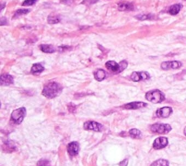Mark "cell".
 I'll use <instances>...</instances> for the list:
<instances>
[{"mask_svg":"<svg viewBox=\"0 0 186 166\" xmlns=\"http://www.w3.org/2000/svg\"><path fill=\"white\" fill-rule=\"evenodd\" d=\"M62 89V87L60 84L52 82L45 85L43 89L42 95L48 99H53L60 94Z\"/></svg>","mask_w":186,"mask_h":166,"instance_id":"obj_1","label":"cell"},{"mask_svg":"<svg viewBox=\"0 0 186 166\" xmlns=\"http://www.w3.org/2000/svg\"><path fill=\"white\" fill-rule=\"evenodd\" d=\"M145 99L154 104H158V103L162 102L165 99V97L163 92H161L160 90H153L147 92L145 95Z\"/></svg>","mask_w":186,"mask_h":166,"instance_id":"obj_2","label":"cell"},{"mask_svg":"<svg viewBox=\"0 0 186 166\" xmlns=\"http://www.w3.org/2000/svg\"><path fill=\"white\" fill-rule=\"evenodd\" d=\"M150 130L152 132L159 134H166L168 133L172 130V127L169 124H160L157 123L151 125Z\"/></svg>","mask_w":186,"mask_h":166,"instance_id":"obj_3","label":"cell"},{"mask_svg":"<svg viewBox=\"0 0 186 166\" xmlns=\"http://www.w3.org/2000/svg\"><path fill=\"white\" fill-rule=\"evenodd\" d=\"M26 113V109L23 107L19 108V109L14 110L12 112L11 119L15 124H20L23 120Z\"/></svg>","mask_w":186,"mask_h":166,"instance_id":"obj_4","label":"cell"},{"mask_svg":"<svg viewBox=\"0 0 186 166\" xmlns=\"http://www.w3.org/2000/svg\"><path fill=\"white\" fill-rule=\"evenodd\" d=\"M182 64L180 61H166L163 62L161 64V69L164 70H169V69H177L181 67Z\"/></svg>","mask_w":186,"mask_h":166,"instance_id":"obj_5","label":"cell"},{"mask_svg":"<svg viewBox=\"0 0 186 166\" xmlns=\"http://www.w3.org/2000/svg\"><path fill=\"white\" fill-rule=\"evenodd\" d=\"M131 80L134 82H139L140 80H145L150 78V75L148 72L145 71H140V72H137L135 71L130 76Z\"/></svg>","mask_w":186,"mask_h":166,"instance_id":"obj_6","label":"cell"},{"mask_svg":"<svg viewBox=\"0 0 186 166\" xmlns=\"http://www.w3.org/2000/svg\"><path fill=\"white\" fill-rule=\"evenodd\" d=\"M168 145V139L166 137H159L154 141L153 146L155 149H161Z\"/></svg>","mask_w":186,"mask_h":166,"instance_id":"obj_7","label":"cell"},{"mask_svg":"<svg viewBox=\"0 0 186 166\" xmlns=\"http://www.w3.org/2000/svg\"><path fill=\"white\" fill-rule=\"evenodd\" d=\"M85 130H92L94 131H101L103 129V125L98 122L94 121H88L85 122L84 125Z\"/></svg>","mask_w":186,"mask_h":166,"instance_id":"obj_8","label":"cell"},{"mask_svg":"<svg viewBox=\"0 0 186 166\" xmlns=\"http://www.w3.org/2000/svg\"><path fill=\"white\" fill-rule=\"evenodd\" d=\"M172 113V109L171 107H168V106L161 108L157 111V117L161 118L169 117Z\"/></svg>","mask_w":186,"mask_h":166,"instance_id":"obj_9","label":"cell"},{"mask_svg":"<svg viewBox=\"0 0 186 166\" xmlns=\"http://www.w3.org/2000/svg\"><path fill=\"white\" fill-rule=\"evenodd\" d=\"M79 151V144L77 142H71L68 145V152L71 156L78 155Z\"/></svg>","mask_w":186,"mask_h":166,"instance_id":"obj_10","label":"cell"},{"mask_svg":"<svg viewBox=\"0 0 186 166\" xmlns=\"http://www.w3.org/2000/svg\"><path fill=\"white\" fill-rule=\"evenodd\" d=\"M147 106V104H145V103L138 102V101H136V102H132V103H129V104L124 105V107L127 109H140V108L145 107V106Z\"/></svg>","mask_w":186,"mask_h":166,"instance_id":"obj_11","label":"cell"},{"mask_svg":"<svg viewBox=\"0 0 186 166\" xmlns=\"http://www.w3.org/2000/svg\"><path fill=\"white\" fill-rule=\"evenodd\" d=\"M106 66L107 69L110 70L111 71L114 73H119V64H116L115 61H110L106 64Z\"/></svg>","mask_w":186,"mask_h":166,"instance_id":"obj_12","label":"cell"},{"mask_svg":"<svg viewBox=\"0 0 186 166\" xmlns=\"http://www.w3.org/2000/svg\"><path fill=\"white\" fill-rule=\"evenodd\" d=\"M13 84V77L9 74H2L1 76V85H10Z\"/></svg>","mask_w":186,"mask_h":166,"instance_id":"obj_13","label":"cell"},{"mask_svg":"<svg viewBox=\"0 0 186 166\" xmlns=\"http://www.w3.org/2000/svg\"><path fill=\"white\" fill-rule=\"evenodd\" d=\"M118 9L120 11H127V10H132L133 9H134V7H133V5L130 4V3L122 2L119 3Z\"/></svg>","mask_w":186,"mask_h":166,"instance_id":"obj_14","label":"cell"},{"mask_svg":"<svg viewBox=\"0 0 186 166\" xmlns=\"http://www.w3.org/2000/svg\"><path fill=\"white\" fill-rule=\"evenodd\" d=\"M106 77V72L103 69H98L95 72V78L98 81H102Z\"/></svg>","mask_w":186,"mask_h":166,"instance_id":"obj_15","label":"cell"},{"mask_svg":"<svg viewBox=\"0 0 186 166\" xmlns=\"http://www.w3.org/2000/svg\"><path fill=\"white\" fill-rule=\"evenodd\" d=\"M44 69H45V68L43 67L42 65H41L40 64H36L33 65L32 68H31V72L34 74H38L42 72Z\"/></svg>","mask_w":186,"mask_h":166,"instance_id":"obj_16","label":"cell"},{"mask_svg":"<svg viewBox=\"0 0 186 166\" xmlns=\"http://www.w3.org/2000/svg\"><path fill=\"white\" fill-rule=\"evenodd\" d=\"M40 49L44 52L46 53H52L55 51V49L50 45H40Z\"/></svg>","mask_w":186,"mask_h":166,"instance_id":"obj_17","label":"cell"},{"mask_svg":"<svg viewBox=\"0 0 186 166\" xmlns=\"http://www.w3.org/2000/svg\"><path fill=\"white\" fill-rule=\"evenodd\" d=\"M180 9H181V5L180 4H176L170 7L169 10V13L172 15H177L179 12H180Z\"/></svg>","mask_w":186,"mask_h":166,"instance_id":"obj_18","label":"cell"},{"mask_svg":"<svg viewBox=\"0 0 186 166\" xmlns=\"http://www.w3.org/2000/svg\"><path fill=\"white\" fill-rule=\"evenodd\" d=\"M48 23L50 24H55L60 21V17L58 15H49L48 18H47Z\"/></svg>","mask_w":186,"mask_h":166,"instance_id":"obj_19","label":"cell"},{"mask_svg":"<svg viewBox=\"0 0 186 166\" xmlns=\"http://www.w3.org/2000/svg\"><path fill=\"white\" fill-rule=\"evenodd\" d=\"M129 136L132 138H134V139H140L142 136L141 132L138 129H132L129 130Z\"/></svg>","mask_w":186,"mask_h":166,"instance_id":"obj_20","label":"cell"},{"mask_svg":"<svg viewBox=\"0 0 186 166\" xmlns=\"http://www.w3.org/2000/svg\"><path fill=\"white\" fill-rule=\"evenodd\" d=\"M151 166H169V162L166 160L160 159L154 162Z\"/></svg>","mask_w":186,"mask_h":166,"instance_id":"obj_21","label":"cell"},{"mask_svg":"<svg viewBox=\"0 0 186 166\" xmlns=\"http://www.w3.org/2000/svg\"><path fill=\"white\" fill-rule=\"evenodd\" d=\"M29 12H30L29 10H17L16 12H15V15H14V17H16L20 16V15H25V14L29 13Z\"/></svg>","mask_w":186,"mask_h":166,"instance_id":"obj_22","label":"cell"},{"mask_svg":"<svg viewBox=\"0 0 186 166\" xmlns=\"http://www.w3.org/2000/svg\"><path fill=\"white\" fill-rule=\"evenodd\" d=\"M119 73L122 72V71H124V69L127 68V66L128 65L127 62L126 61H123L122 62L119 63Z\"/></svg>","mask_w":186,"mask_h":166,"instance_id":"obj_23","label":"cell"},{"mask_svg":"<svg viewBox=\"0 0 186 166\" xmlns=\"http://www.w3.org/2000/svg\"><path fill=\"white\" fill-rule=\"evenodd\" d=\"M37 2V0H25L23 2V6H31Z\"/></svg>","mask_w":186,"mask_h":166,"instance_id":"obj_24","label":"cell"},{"mask_svg":"<svg viewBox=\"0 0 186 166\" xmlns=\"http://www.w3.org/2000/svg\"><path fill=\"white\" fill-rule=\"evenodd\" d=\"M150 15H138L136 16V17L138 19H139L140 20H147V19H150L151 17H150Z\"/></svg>","mask_w":186,"mask_h":166,"instance_id":"obj_25","label":"cell"},{"mask_svg":"<svg viewBox=\"0 0 186 166\" xmlns=\"http://www.w3.org/2000/svg\"><path fill=\"white\" fill-rule=\"evenodd\" d=\"M61 2L64 3V4H66V5H70L71 4H72V3H73V0H62V1H61Z\"/></svg>","mask_w":186,"mask_h":166,"instance_id":"obj_26","label":"cell"},{"mask_svg":"<svg viewBox=\"0 0 186 166\" xmlns=\"http://www.w3.org/2000/svg\"><path fill=\"white\" fill-rule=\"evenodd\" d=\"M128 164V160L127 159H125L124 160H123L122 162H121L120 163H119V165L120 166H127Z\"/></svg>","mask_w":186,"mask_h":166,"instance_id":"obj_27","label":"cell"},{"mask_svg":"<svg viewBox=\"0 0 186 166\" xmlns=\"http://www.w3.org/2000/svg\"><path fill=\"white\" fill-rule=\"evenodd\" d=\"M47 161H40L38 163V166H49L47 165Z\"/></svg>","mask_w":186,"mask_h":166,"instance_id":"obj_28","label":"cell"},{"mask_svg":"<svg viewBox=\"0 0 186 166\" xmlns=\"http://www.w3.org/2000/svg\"><path fill=\"white\" fill-rule=\"evenodd\" d=\"M184 134L186 136V127H185V129H184Z\"/></svg>","mask_w":186,"mask_h":166,"instance_id":"obj_29","label":"cell"}]
</instances>
